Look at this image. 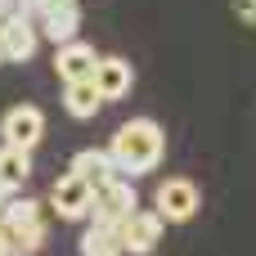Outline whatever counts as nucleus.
I'll return each mask as SVG.
<instances>
[{"label":"nucleus","instance_id":"4","mask_svg":"<svg viewBox=\"0 0 256 256\" xmlns=\"http://www.w3.org/2000/svg\"><path fill=\"white\" fill-rule=\"evenodd\" d=\"M135 207H140L135 184L117 176V180H108V184H99V189H94V198H90V220H94V225H112V230H117Z\"/></svg>","mask_w":256,"mask_h":256},{"label":"nucleus","instance_id":"2","mask_svg":"<svg viewBox=\"0 0 256 256\" xmlns=\"http://www.w3.org/2000/svg\"><path fill=\"white\" fill-rule=\"evenodd\" d=\"M0 225H4V234H9V243H14V256H32L45 243V207H40L36 198L14 194V198L4 202V212H0Z\"/></svg>","mask_w":256,"mask_h":256},{"label":"nucleus","instance_id":"17","mask_svg":"<svg viewBox=\"0 0 256 256\" xmlns=\"http://www.w3.org/2000/svg\"><path fill=\"white\" fill-rule=\"evenodd\" d=\"M9 14H18V0H0V22H4Z\"/></svg>","mask_w":256,"mask_h":256},{"label":"nucleus","instance_id":"11","mask_svg":"<svg viewBox=\"0 0 256 256\" xmlns=\"http://www.w3.org/2000/svg\"><path fill=\"white\" fill-rule=\"evenodd\" d=\"M36 32H40L45 40H54V45L76 40V32H81V4H58V9H50V14H40V18H36Z\"/></svg>","mask_w":256,"mask_h":256},{"label":"nucleus","instance_id":"8","mask_svg":"<svg viewBox=\"0 0 256 256\" xmlns=\"http://www.w3.org/2000/svg\"><path fill=\"white\" fill-rule=\"evenodd\" d=\"M40 45V32L27 14H9L0 22V50H4V63H27Z\"/></svg>","mask_w":256,"mask_h":256},{"label":"nucleus","instance_id":"12","mask_svg":"<svg viewBox=\"0 0 256 256\" xmlns=\"http://www.w3.org/2000/svg\"><path fill=\"white\" fill-rule=\"evenodd\" d=\"M72 176H76V180H86L90 189H99V184L117 180V166H112L108 148H81V153L72 158Z\"/></svg>","mask_w":256,"mask_h":256},{"label":"nucleus","instance_id":"14","mask_svg":"<svg viewBox=\"0 0 256 256\" xmlns=\"http://www.w3.org/2000/svg\"><path fill=\"white\" fill-rule=\"evenodd\" d=\"M27 176H32V153H27V148H14V144H4V148H0V189L18 194Z\"/></svg>","mask_w":256,"mask_h":256},{"label":"nucleus","instance_id":"9","mask_svg":"<svg viewBox=\"0 0 256 256\" xmlns=\"http://www.w3.org/2000/svg\"><path fill=\"white\" fill-rule=\"evenodd\" d=\"M94 63H99V54H94L86 40L54 45V72H58L63 86H72V81H90V76H94Z\"/></svg>","mask_w":256,"mask_h":256},{"label":"nucleus","instance_id":"7","mask_svg":"<svg viewBox=\"0 0 256 256\" xmlns=\"http://www.w3.org/2000/svg\"><path fill=\"white\" fill-rule=\"evenodd\" d=\"M90 198H94V189L86 180H76L72 171L63 180H54V189H50V207L58 220H90Z\"/></svg>","mask_w":256,"mask_h":256},{"label":"nucleus","instance_id":"18","mask_svg":"<svg viewBox=\"0 0 256 256\" xmlns=\"http://www.w3.org/2000/svg\"><path fill=\"white\" fill-rule=\"evenodd\" d=\"M243 18H252V22H256V0H248V4H243Z\"/></svg>","mask_w":256,"mask_h":256},{"label":"nucleus","instance_id":"5","mask_svg":"<svg viewBox=\"0 0 256 256\" xmlns=\"http://www.w3.org/2000/svg\"><path fill=\"white\" fill-rule=\"evenodd\" d=\"M117 234H122V252H130V256H153V252H158V243H162V234H166V220H162L158 212L135 207V212L117 225Z\"/></svg>","mask_w":256,"mask_h":256},{"label":"nucleus","instance_id":"19","mask_svg":"<svg viewBox=\"0 0 256 256\" xmlns=\"http://www.w3.org/2000/svg\"><path fill=\"white\" fill-rule=\"evenodd\" d=\"M9 198H14V194H9V189H0V212H4V202H9Z\"/></svg>","mask_w":256,"mask_h":256},{"label":"nucleus","instance_id":"13","mask_svg":"<svg viewBox=\"0 0 256 256\" xmlns=\"http://www.w3.org/2000/svg\"><path fill=\"white\" fill-rule=\"evenodd\" d=\"M63 108H68L76 122H90V117L104 108V99H99L94 81H72V86H63Z\"/></svg>","mask_w":256,"mask_h":256},{"label":"nucleus","instance_id":"20","mask_svg":"<svg viewBox=\"0 0 256 256\" xmlns=\"http://www.w3.org/2000/svg\"><path fill=\"white\" fill-rule=\"evenodd\" d=\"M0 63H4V50H0Z\"/></svg>","mask_w":256,"mask_h":256},{"label":"nucleus","instance_id":"16","mask_svg":"<svg viewBox=\"0 0 256 256\" xmlns=\"http://www.w3.org/2000/svg\"><path fill=\"white\" fill-rule=\"evenodd\" d=\"M58 4H76V0H18V14H27V18L36 22L40 14H50V9H58Z\"/></svg>","mask_w":256,"mask_h":256},{"label":"nucleus","instance_id":"1","mask_svg":"<svg viewBox=\"0 0 256 256\" xmlns=\"http://www.w3.org/2000/svg\"><path fill=\"white\" fill-rule=\"evenodd\" d=\"M162 153H166V135H162V126H158L153 117H130V122L117 126V135L108 140V158H112V166H117L122 180H126V176L135 180V176L158 171Z\"/></svg>","mask_w":256,"mask_h":256},{"label":"nucleus","instance_id":"10","mask_svg":"<svg viewBox=\"0 0 256 256\" xmlns=\"http://www.w3.org/2000/svg\"><path fill=\"white\" fill-rule=\"evenodd\" d=\"M94 90H99V99L104 104H112V99H126L130 94V86H135V72H130V63L126 58H117V54H104L99 63H94Z\"/></svg>","mask_w":256,"mask_h":256},{"label":"nucleus","instance_id":"3","mask_svg":"<svg viewBox=\"0 0 256 256\" xmlns=\"http://www.w3.org/2000/svg\"><path fill=\"white\" fill-rule=\"evenodd\" d=\"M198 207H202V189H198L189 176H171V180H162L158 194H153V212H158L162 220H171V225L194 220Z\"/></svg>","mask_w":256,"mask_h":256},{"label":"nucleus","instance_id":"15","mask_svg":"<svg viewBox=\"0 0 256 256\" xmlns=\"http://www.w3.org/2000/svg\"><path fill=\"white\" fill-rule=\"evenodd\" d=\"M81 256H126L122 252V234L112 225H90L81 234Z\"/></svg>","mask_w":256,"mask_h":256},{"label":"nucleus","instance_id":"6","mask_svg":"<svg viewBox=\"0 0 256 256\" xmlns=\"http://www.w3.org/2000/svg\"><path fill=\"white\" fill-rule=\"evenodd\" d=\"M0 135H4V144L32 153V148L40 144V135H45V112H40L36 104H14V108L4 112V122H0Z\"/></svg>","mask_w":256,"mask_h":256}]
</instances>
